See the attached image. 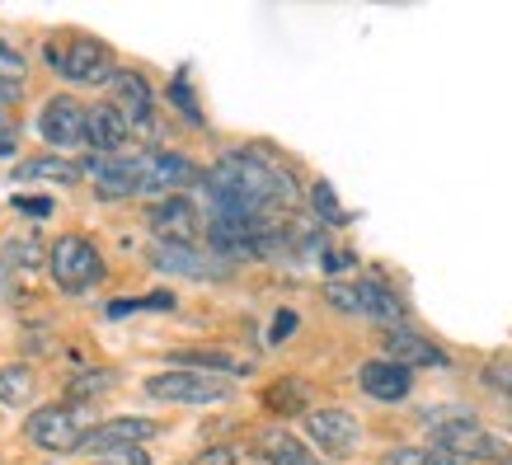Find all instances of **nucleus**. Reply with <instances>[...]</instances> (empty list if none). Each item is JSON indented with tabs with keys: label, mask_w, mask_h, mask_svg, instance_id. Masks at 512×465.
<instances>
[{
	"label": "nucleus",
	"mask_w": 512,
	"mask_h": 465,
	"mask_svg": "<svg viewBox=\"0 0 512 465\" xmlns=\"http://www.w3.org/2000/svg\"><path fill=\"white\" fill-rule=\"evenodd\" d=\"M357 386L367 390L372 400H386V404H395V400H404L409 395V386H414V376L404 372V367H395V362H367L362 372H357Z\"/></svg>",
	"instance_id": "obj_15"
},
{
	"label": "nucleus",
	"mask_w": 512,
	"mask_h": 465,
	"mask_svg": "<svg viewBox=\"0 0 512 465\" xmlns=\"http://www.w3.org/2000/svg\"><path fill=\"white\" fill-rule=\"evenodd\" d=\"M33 386H38V381H33L29 367H5V372H0V404H10V409L29 404Z\"/></svg>",
	"instance_id": "obj_20"
},
{
	"label": "nucleus",
	"mask_w": 512,
	"mask_h": 465,
	"mask_svg": "<svg viewBox=\"0 0 512 465\" xmlns=\"http://www.w3.org/2000/svg\"><path fill=\"white\" fill-rule=\"evenodd\" d=\"M423 423H428V433H433L437 447L466 465L470 461H503V456H508V447H503L494 433H484L480 423L470 419V414H461V409H428Z\"/></svg>",
	"instance_id": "obj_2"
},
{
	"label": "nucleus",
	"mask_w": 512,
	"mask_h": 465,
	"mask_svg": "<svg viewBox=\"0 0 512 465\" xmlns=\"http://www.w3.org/2000/svg\"><path fill=\"white\" fill-rule=\"evenodd\" d=\"M306 433H311L315 447L325 451V456H334V461L353 456L357 442H362V428H357V419L348 409H306Z\"/></svg>",
	"instance_id": "obj_9"
},
{
	"label": "nucleus",
	"mask_w": 512,
	"mask_h": 465,
	"mask_svg": "<svg viewBox=\"0 0 512 465\" xmlns=\"http://www.w3.org/2000/svg\"><path fill=\"white\" fill-rule=\"evenodd\" d=\"M47 62L76 85H104L113 80V52L99 38H71L66 47H47Z\"/></svg>",
	"instance_id": "obj_5"
},
{
	"label": "nucleus",
	"mask_w": 512,
	"mask_h": 465,
	"mask_svg": "<svg viewBox=\"0 0 512 465\" xmlns=\"http://www.w3.org/2000/svg\"><path fill=\"white\" fill-rule=\"evenodd\" d=\"M151 264L165 273H184V278H221V268H212L217 259L202 254L198 245H151Z\"/></svg>",
	"instance_id": "obj_14"
},
{
	"label": "nucleus",
	"mask_w": 512,
	"mask_h": 465,
	"mask_svg": "<svg viewBox=\"0 0 512 465\" xmlns=\"http://www.w3.org/2000/svg\"><path fill=\"white\" fill-rule=\"evenodd\" d=\"M160 428L151 419H109V423H94V428H85V437H80V447L85 456H109V451H123V447H137V442H146V437H156Z\"/></svg>",
	"instance_id": "obj_11"
},
{
	"label": "nucleus",
	"mask_w": 512,
	"mask_h": 465,
	"mask_svg": "<svg viewBox=\"0 0 512 465\" xmlns=\"http://www.w3.org/2000/svg\"><path fill=\"white\" fill-rule=\"evenodd\" d=\"M132 310H174V296L170 292H151V296H137V301H113L109 315H132Z\"/></svg>",
	"instance_id": "obj_23"
},
{
	"label": "nucleus",
	"mask_w": 512,
	"mask_h": 465,
	"mask_svg": "<svg viewBox=\"0 0 512 465\" xmlns=\"http://www.w3.org/2000/svg\"><path fill=\"white\" fill-rule=\"evenodd\" d=\"M15 151H19V127H15V118L0 113V155H15Z\"/></svg>",
	"instance_id": "obj_29"
},
{
	"label": "nucleus",
	"mask_w": 512,
	"mask_h": 465,
	"mask_svg": "<svg viewBox=\"0 0 512 465\" xmlns=\"http://www.w3.org/2000/svg\"><path fill=\"white\" fill-rule=\"evenodd\" d=\"M146 395H151V400H170V404H217V400H231V381H226V376L174 367V372L151 376V381H146Z\"/></svg>",
	"instance_id": "obj_4"
},
{
	"label": "nucleus",
	"mask_w": 512,
	"mask_h": 465,
	"mask_svg": "<svg viewBox=\"0 0 512 465\" xmlns=\"http://www.w3.org/2000/svg\"><path fill=\"white\" fill-rule=\"evenodd\" d=\"M188 465H240V461H235L231 447H212V451H202L198 461H188Z\"/></svg>",
	"instance_id": "obj_30"
},
{
	"label": "nucleus",
	"mask_w": 512,
	"mask_h": 465,
	"mask_svg": "<svg viewBox=\"0 0 512 465\" xmlns=\"http://www.w3.org/2000/svg\"><path fill=\"white\" fill-rule=\"evenodd\" d=\"M127 141V123L113 113V104H99V109H85V146L94 155H118Z\"/></svg>",
	"instance_id": "obj_16"
},
{
	"label": "nucleus",
	"mask_w": 512,
	"mask_h": 465,
	"mask_svg": "<svg viewBox=\"0 0 512 465\" xmlns=\"http://www.w3.org/2000/svg\"><path fill=\"white\" fill-rule=\"evenodd\" d=\"M15 184H80V165L76 160H62V155H38V160H24L15 165Z\"/></svg>",
	"instance_id": "obj_17"
},
{
	"label": "nucleus",
	"mask_w": 512,
	"mask_h": 465,
	"mask_svg": "<svg viewBox=\"0 0 512 465\" xmlns=\"http://www.w3.org/2000/svg\"><path fill=\"white\" fill-rule=\"evenodd\" d=\"M188 372H245V362H235L226 353H179Z\"/></svg>",
	"instance_id": "obj_22"
},
{
	"label": "nucleus",
	"mask_w": 512,
	"mask_h": 465,
	"mask_svg": "<svg viewBox=\"0 0 512 465\" xmlns=\"http://www.w3.org/2000/svg\"><path fill=\"white\" fill-rule=\"evenodd\" d=\"M47 268H52V282L71 296L90 292L94 282L104 278V259H99V249L85 235H62L57 245L47 249Z\"/></svg>",
	"instance_id": "obj_3"
},
{
	"label": "nucleus",
	"mask_w": 512,
	"mask_h": 465,
	"mask_svg": "<svg viewBox=\"0 0 512 465\" xmlns=\"http://www.w3.org/2000/svg\"><path fill=\"white\" fill-rule=\"evenodd\" d=\"M325 296L348 315H372V320H400V296L390 292L381 278H357V282H329Z\"/></svg>",
	"instance_id": "obj_6"
},
{
	"label": "nucleus",
	"mask_w": 512,
	"mask_h": 465,
	"mask_svg": "<svg viewBox=\"0 0 512 465\" xmlns=\"http://www.w3.org/2000/svg\"><path fill=\"white\" fill-rule=\"evenodd\" d=\"M80 437H85V423H80V414L71 409V404H43L38 414H29V442L33 447L66 456V451L80 447Z\"/></svg>",
	"instance_id": "obj_7"
},
{
	"label": "nucleus",
	"mask_w": 512,
	"mask_h": 465,
	"mask_svg": "<svg viewBox=\"0 0 512 465\" xmlns=\"http://www.w3.org/2000/svg\"><path fill=\"white\" fill-rule=\"evenodd\" d=\"M146 221H151V231H156V245H198V235H202V212L184 193L160 198L156 207L146 212Z\"/></svg>",
	"instance_id": "obj_8"
},
{
	"label": "nucleus",
	"mask_w": 512,
	"mask_h": 465,
	"mask_svg": "<svg viewBox=\"0 0 512 465\" xmlns=\"http://www.w3.org/2000/svg\"><path fill=\"white\" fill-rule=\"evenodd\" d=\"M292 329H296V315H292V310H282L278 320H273V334H268V343H282L287 334H292Z\"/></svg>",
	"instance_id": "obj_31"
},
{
	"label": "nucleus",
	"mask_w": 512,
	"mask_h": 465,
	"mask_svg": "<svg viewBox=\"0 0 512 465\" xmlns=\"http://www.w3.org/2000/svg\"><path fill=\"white\" fill-rule=\"evenodd\" d=\"M113 386V372H80L71 381V400H94V395H104Z\"/></svg>",
	"instance_id": "obj_24"
},
{
	"label": "nucleus",
	"mask_w": 512,
	"mask_h": 465,
	"mask_svg": "<svg viewBox=\"0 0 512 465\" xmlns=\"http://www.w3.org/2000/svg\"><path fill=\"white\" fill-rule=\"evenodd\" d=\"M38 137L47 146H85V104L71 94H52L38 113Z\"/></svg>",
	"instance_id": "obj_10"
},
{
	"label": "nucleus",
	"mask_w": 512,
	"mask_h": 465,
	"mask_svg": "<svg viewBox=\"0 0 512 465\" xmlns=\"http://www.w3.org/2000/svg\"><path fill=\"white\" fill-rule=\"evenodd\" d=\"M306 400H311V390H306V381H278V386L264 390V404L268 414H306Z\"/></svg>",
	"instance_id": "obj_19"
},
{
	"label": "nucleus",
	"mask_w": 512,
	"mask_h": 465,
	"mask_svg": "<svg viewBox=\"0 0 512 465\" xmlns=\"http://www.w3.org/2000/svg\"><path fill=\"white\" fill-rule=\"evenodd\" d=\"M94 465H151V456L141 447H123V451H109V456H99Z\"/></svg>",
	"instance_id": "obj_28"
},
{
	"label": "nucleus",
	"mask_w": 512,
	"mask_h": 465,
	"mask_svg": "<svg viewBox=\"0 0 512 465\" xmlns=\"http://www.w3.org/2000/svg\"><path fill=\"white\" fill-rule=\"evenodd\" d=\"M386 362H395V367H447V353L437 348L433 339H423V334H414V329H390L386 334Z\"/></svg>",
	"instance_id": "obj_13"
},
{
	"label": "nucleus",
	"mask_w": 512,
	"mask_h": 465,
	"mask_svg": "<svg viewBox=\"0 0 512 465\" xmlns=\"http://www.w3.org/2000/svg\"><path fill=\"white\" fill-rule=\"evenodd\" d=\"M508 465H512V461H508Z\"/></svg>",
	"instance_id": "obj_34"
},
{
	"label": "nucleus",
	"mask_w": 512,
	"mask_h": 465,
	"mask_svg": "<svg viewBox=\"0 0 512 465\" xmlns=\"http://www.w3.org/2000/svg\"><path fill=\"white\" fill-rule=\"evenodd\" d=\"M311 202H315V212H320V217H325L329 226H343V207L334 202V188H329L325 179H320V184L311 188Z\"/></svg>",
	"instance_id": "obj_26"
},
{
	"label": "nucleus",
	"mask_w": 512,
	"mask_h": 465,
	"mask_svg": "<svg viewBox=\"0 0 512 465\" xmlns=\"http://www.w3.org/2000/svg\"><path fill=\"white\" fill-rule=\"evenodd\" d=\"M259 456H264L268 465H325L315 451H306V442H296V437L282 433V428L259 433Z\"/></svg>",
	"instance_id": "obj_18"
},
{
	"label": "nucleus",
	"mask_w": 512,
	"mask_h": 465,
	"mask_svg": "<svg viewBox=\"0 0 512 465\" xmlns=\"http://www.w3.org/2000/svg\"><path fill=\"white\" fill-rule=\"evenodd\" d=\"M109 85H113V113L127 123V132H132V127H151L156 99H151L146 76H137V71H113Z\"/></svg>",
	"instance_id": "obj_12"
},
{
	"label": "nucleus",
	"mask_w": 512,
	"mask_h": 465,
	"mask_svg": "<svg viewBox=\"0 0 512 465\" xmlns=\"http://www.w3.org/2000/svg\"><path fill=\"white\" fill-rule=\"evenodd\" d=\"M80 174H90L99 198H132V193H165L198 184L202 174L170 151H118V155H90Z\"/></svg>",
	"instance_id": "obj_1"
},
{
	"label": "nucleus",
	"mask_w": 512,
	"mask_h": 465,
	"mask_svg": "<svg viewBox=\"0 0 512 465\" xmlns=\"http://www.w3.org/2000/svg\"><path fill=\"white\" fill-rule=\"evenodd\" d=\"M15 207L19 212H29V217H47V212H52V202L47 198H15Z\"/></svg>",
	"instance_id": "obj_32"
},
{
	"label": "nucleus",
	"mask_w": 512,
	"mask_h": 465,
	"mask_svg": "<svg viewBox=\"0 0 512 465\" xmlns=\"http://www.w3.org/2000/svg\"><path fill=\"white\" fill-rule=\"evenodd\" d=\"M381 465H466V461L447 456L442 447H395L381 456Z\"/></svg>",
	"instance_id": "obj_21"
},
{
	"label": "nucleus",
	"mask_w": 512,
	"mask_h": 465,
	"mask_svg": "<svg viewBox=\"0 0 512 465\" xmlns=\"http://www.w3.org/2000/svg\"><path fill=\"white\" fill-rule=\"evenodd\" d=\"M24 90H15V85H0V104H15Z\"/></svg>",
	"instance_id": "obj_33"
},
{
	"label": "nucleus",
	"mask_w": 512,
	"mask_h": 465,
	"mask_svg": "<svg viewBox=\"0 0 512 465\" xmlns=\"http://www.w3.org/2000/svg\"><path fill=\"white\" fill-rule=\"evenodd\" d=\"M170 99L184 109V118L188 123H202V113H198V99L188 94V76H174V85H170Z\"/></svg>",
	"instance_id": "obj_27"
},
{
	"label": "nucleus",
	"mask_w": 512,
	"mask_h": 465,
	"mask_svg": "<svg viewBox=\"0 0 512 465\" xmlns=\"http://www.w3.org/2000/svg\"><path fill=\"white\" fill-rule=\"evenodd\" d=\"M0 85H15V90H24V57H19L5 38H0Z\"/></svg>",
	"instance_id": "obj_25"
}]
</instances>
